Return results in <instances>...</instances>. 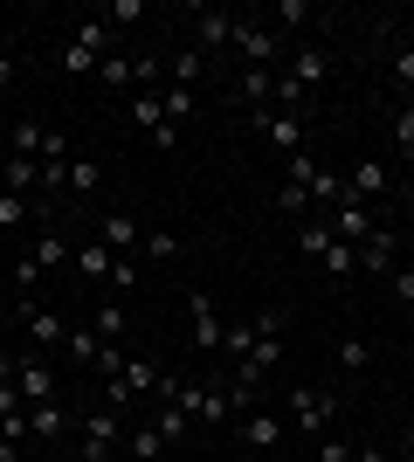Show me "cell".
Instances as JSON below:
<instances>
[{"label": "cell", "instance_id": "obj_1", "mask_svg": "<svg viewBox=\"0 0 414 462\" xmlns=\"http://www.w3.org/2000/svg\"><path fill=\"white\" fill-rule=\"evenodd\" d=\"M283 421L290 428H304V435H332V421H338V401L332 393H325V386H290V393H283Z\"/></svg>", "mask_w": 414, "mask_h": 462}, {"label": "cell", "instance_id": "obj_2", "mask_svg": "<svg viewBox=\"0 0 414 462\" xmlns=\"http://www.w3.org/2000/svg\"><path fill=\"white\" fill-rule=\"evenodd\" d=\"M179 407H187L200 428H228V421H242L235 393H228L221 380H207V386H179Z\"/></svg>", "mask_w": 414, "mask_h": 462}, {"label": "cell", "instance_id": "obj_3", "mask_svg": "<svg viewBox=\"0 0 414 462\" xmlns=\"http://www.w3.org/2000/svg\"><path fill=\"white\" fill-rule=\"evenodd\" d=\"M118 456H124V414L97 407V414L83 421V448H77V462H118Z\"/></svg>", "mask_w": 414, "mask_h": 462}, {"label": "cell", "instance_id": "obj_4", "mask_svg": "<svg viewBox=\"0 0 414 462\" xmlns=\"http://www.w3.org/2000/svg\"><path fill=\"white\" fill-rule=\"evenodd\" d=\"M228 49H242V69H276L283 62V35H276L270 21H235V42Z\"/></svg>", "mask_w": 414, "mask_h": 462}, {"label": "cell", "instance_id": "obj_5", "mask_svg": "<svg viewBox=\"0 0 414 462\" xmlns=\"http://www.w3.org/2000/svg\"><path fill=\"white\" fill-rule=\"evenodd\" d=\"M256 132H262V145H270L276 159L304 152V111H283V104H270V111H256Z\"/></svg>", "mask_w": 414, "mask_h": 462}, {"label": "cell", "instance_id": "obj_6", "mask_svg": "<svg viewBox=\"0 0 414 462\" xmlns=\"http://www.w3.org/2000/svg\"><path fill=\"white\" fill-rule=\"evenodd\" d=\"M69 255H77V242H62V235H41L35 249L14 263V283H21V290H35V276H41V270H56V263H69Z\"/></svg>", "mask_w": 414, "mask_h": 462}, {"label": "cell", "instance_id": "obj_7", "mask_svg": "<svg viewBox=\"0 0 414 462\" xmlns=\"http://www.w3.org/2000/svg\"><path fill=\"white\" fill-rule=\"evenodd\" d=\"M359 270L373 276V283H387V276L400 270V235L394 228H373L366 242H359Z\"/></svg>", "mask_w": 414, "mask_h": 462}, {"label": "cell", "instance_id": "obj_8", "mask_svg": "<svg viewBox=\"0 0 414 462\" xmlns=\"http://www.w3.org/2000/svg\"><path fill=\"white\" fill-rule=\"evenodd\" d=\"M21 325H28L35 352H62V338H69V325H62L49 304H35V297H21Z\"/></svg>", "mask_w": 414, "mask_h": 462}, {"label": "cell", "instance_id": "obj_9", "mask_svg": "<svg viewBox=\"0 0 414 462\" xmlns=\"http://www.w3.org/2000/svg\"><path fill=\"white\" fill-rule=\"evenodd\" d=\"M14 386H21V401H28V407L56 401V366H49L41 352H28V359H14Z\"/></svg>", "mask_w": 414, "mask_h": 462}, {"label": "cell", "instance_id": "obj_10", "mask_svg": "<svg viewBox=\"0 0 414 462\" xmlns=\"http://www.w3.org/2000/svg\"><path fill=\"white\" fill-rule=\"evenodd\" d=\"M345 187H353V200H366V208H373V200H387V193H394V166H387V159H359L353 173H345Z\"/></svg>", "mask_w": 414, "mask_h": 462}, {"label": "cell", "instance_id": "obj_11", "mask_svg": "<svg viewBox=\"0 0 414 462\" xmlns=\"http://www.w3.org/2000/svg\"><path fill=\"white\" fill-rule=\"evenodd\" d=\"M235 428H242V442H249V448H283V435H290V421H283L276 407H249Z\"/></svg>", "mask_w": 414, "mask_h": 462}, {"label": "cell", "instance_id": "obj_12", "mask_svg": "<svg viewBox=\"0 0 414 462\" xmlns=\"http://www.w3.org/2000/svg\"><path fill=\"white\" fill-rule=\"evenodd\" d=\"M228 42H235V14H228V7H200L194 14V49L215 56V49H228Z\"/></svg>", "mask_w": 414, "mask_h": 462}, {"label": "cell", "instance_id": "obj_13", "mask_svg": "<svg viewBox=\"0 0 414 462\" xmlns=\"http://www.w3.org/2000/svg\"><path fill=\"white\" fill-rule=\"evenodd\" d=\"M325 228H332L338 242H353V249H359V242L373 235V208H366V200H353V193H345V200H338V208H332V221H325Z\"/></svg>", "mask_w": 414, "mask_h": 462}, {"label": "cell", "instance_id": "obj_14", "mask_svg": "<svg viewBox=\"0 0 414 462\" xmlns=\"http://www.w3.org/2000/svg\"><path fill=\"white\" fill-rule=\"evenodd\" d=\"M97 242H104V249H111V255H124V249H138V242H145V228H138V214H104V228H97Z\"/></svg>", "mask_w": 414, "mask_h": 462}, {"label": "cell", "instance_id": "obj_15", "mask_svg": "<svg viewBox=\"0 0 414 462\" xmlns=\"http://www.w3.org/2000/svg\"><path fill=\"white\" fill-rule=\"evenodd\" d=\"M235 97L249 104V111H270V104H276V69H242V77H235Z\"/></svg>", "mask_w": 414, "mask_h": 462}, {"label": "cell", "instance_id": "obj_16", "mask_svg": "<svg viewBox=\"0 0 414 462\" xmlns=\"http://www.w3.org/2000/svg\"><path fill=\"white\" fill-rule=\"evenodd\" d=\"M69 263H77L90 283H111V270H118V255L104 249V242H77V255H69Z\"/></svg>", "mask_w": 414, "mask_h": 462}, {"label": "cell", "instance_id": "obj_17", "mask_svg": "<svg viewBox=\"0 0 414 462\" xmlns=\"http://www.w3.org/2000/svg\"><path fill=\"white\" fill-rule=\"evenodd\" d=\"M0 187H7V193L41 187V159H14V152H0Z\"/></svg>", "mask_w": 414, "mask_h": 462}, {"label": "cell", "instance_id": "obj_18", "mask_svg": "<svg viewBox=\"0 0 414 462\" xmlns=\"http://www.w3.org/2000/svg\"><path fill=\"white\" fill-rule=\"evenodd\" d=\"M97 83L104 90H138V56H118V49H111V56L97 62Z\"/></svg>", "mask_w": 414, "mask_h": 462}, {"label": "cell", "instance_id": "obj_19", "mask_svg": "<svg viewBox=\"0 0 414 462\" xmlns=\"http://www.w3.org/2000/svg\"><path fill=\"white\" fill-rule=\"evenodd\" d=\"M194 304V352H221V318H215V304L207 297H187Z\"/></svg>", "mask_w": 414, "mask_h": 462}, {"label": "cell", "instance_id": "obj_20", "mask_svg": "<svg viewBox=\"0 0 414 462\" xmlns=\"http://www.w3.org/2000/svg\"><path fill=\"white\" fill-rule=\"evenodd\" d=\"M200 77H207V56H200L194 42H187V49H179V56L166 62V83H179V90H194Z\"/></svg>", "mask_w": 414, "mask_h": 462}, {"label": "cell", "instance_id": "obj_21", "mask_svg": "<svg viewBox=\"0 0 414 462\" xmlns=\"http://www.w3.org/2000/svg\"><path fill=\"white\" fill-rule=\"evenodd\" d=\"M387 83L400 90V104H414V42H400L394 56H387Z\"/></svg>", "mask_w": 414, "mask_h": 462}, {"label": "cell", "instance_id": "obj_22", "mask_svg": "<svg viewBox=\"0 0 414 462\" xmlns=\"http://www.w3.org/2000/svg\"><path fill=\"white\" fill-rule=\"evenodd\" d=\"M317 270H325V276H359V249L332 235V242H325V255H317Z\"/></svg>", "mask_w": 414, "mask_h": 462}, {"label": "cell", "instance_id": "obj_23", "mask_svg": "<svg viewBox=\"0 0 414 462\" xmlns=\"http://www.w3.org/2000/svg\"><path fill=\"white\" fill-rule=\"evenodd\" d=\"M62 428H69V414H62L56 401H41V407H28V435H41V442H56Z\"/></svg>", "mask_w": 414, "mask_h": 462}, {"label": "cell", "instance_id": "obj_24", "mask_svg": "<svg viewBox=\"0 0 414 462\" xmlns=\"http://www.w3.org/2000/svg\"><path fill=\"white\" fill-rule=\"evenodd\" d=\"M69 42H77V49H90V56H111V21H97V14H90V21H77V35H69Z\"/></svg>", "mask_w": 414, "mask_h": 462}, {"label": "cell", "instance_id": "obj_25", "mask_svg": "<svg viewBox=\"0 0 414 462\" xmlns=\"http://www.w3.org/2000/svg\"><path fill=\"white\" fill-rule=\"evenodd\" d=\"M124 325H132L124 304H118V297H104V304H97V338H104V346H124Z\"/></svg>", "mask_w": 414, "mask_h": 462}, {"label": "cell", "instance_id": "obj_26", "mask_svg": "<svg viewBox=\"0 0 414 462\" xmlns=\"http://www.w3.org/2000/svg\"><path fill=\"white\" fill-rule=\"evenodd\" d=\"M41 138H49V125H7V152L14 159H41Z\"/></svg>", "mask_w": 414, "mask_h": 462}, {"label": "cell", "instance_id": "obj_27", "mask_svg": "<svg viewBox=\"0 0 414 462\" xmlns=\"http://www.w3.org/2000/svg\"><path fill=\"white\" fill-rule=\"evenodd\" d=\"M152 428H159V435H166V448H173V442H187V428H194V414H187V407H159V414H152Z\"/></svg>", "mask_w": 414, "mask_h": 462}, {"label": "cell", "instance_id": "obj_28", "mask_svg": "<svg viewBox=\"0 0 414 462\" xmlns=\"http://www.w3.org/2000/svg\"><path fill=\"white\" fill-rule=\"evenodd\" d=\"M345 193H353V187H345V173H332V166H317V180H311V200H317V208H338Z\"/></svg>", "mask_w": 414, "mask_h": 462}, {"label": "cell", "instance_id": "obj_29", "mask_svg": "<svg viewBox=\"0 0 414 462\" xmlns=\"http://www.w3.org/2000/svg\"><path fill=\"white\" fill-rule=\"evenodd\" d=\"M159 448H166V435H159L152 421H145V428H132V435H124V456H132V462H152Z\"/></svg>", "mask_w": 414, "mask_h": 462}, {"label": "cell", "instance_id": "obj_30", "mask_svg": "<svg viewBox=\"0 0 414 462\" xmlns=\"http://www.w3.org/2000/svg\"><path fill=\"white\" fill-rule=\"evenodd\" d=\"M159 373H166V366H152V359H124V386H132V401H138V393H159Z\"/></svg>", "mask_w": 414, "mask_h": 462}, {"label": "cell", "instance_id": "obj_31", "mask_svg": "<svg viewBox=\"0 0 414 462\" xmlns=\"http://www.w3.org/2000/svg\"><path fill=\"white\" fill-rule=\"evenodd\" d=\"M221 352H228V359H249V352H256V325H221Z\"/></svg>", "mask_w": 414, "mask_h": 462}, {"label": "cell", "instance_id": "obj_32", "mask_svg": "<svg viewBox=\"0 0 414 462\" xmlns=\"http://www.w3.org/2000/svg\"><path fill=\"white\" fill-rule=\"evenodd\" d=\"M332 359H338L345 373H366V359H373V352H366V338H353V331H345V338L332 346Z\"/></svg>", "mask_w": 414, "mask_h": 462}, {"label": "cell", "instance_id": "obj_33", "mask_svg": "<svg viewBox=\"0 0 414 462\" xmlns=\"http://www.w3.org/2000/svg\"><path fill=\"white\" fill-rule=\"evenodd\" d=\"M159 104H166V117H173V125H187V117H194V90H179V83H159Z\"/></svg>", "mask_w": 414, "mask_h": 462}, {"label": "cell", "instance_id": "obj_34", "mask_svg": "<svg viewBox=\"0 0 414 462\" xmlns=\"http://www.w3.org/2000/svg\"><path fill=\"white\" fill-rule=\"evenodd\" d=\"M270 21H276V35H283V28H304V21H311V0H276Z\"/></svg>", "mask_w": 414, "mask_h": 462}, {"label": "cell", "instance_id": "obj_35", "mask_svg": "<svg viewBox=\"0 0 414 462\" xmlns=\"http://www.w3.org/2000/svg\"><path fill=\"white\" fill-rule=\"evenodd\" d=\"M21 221H28V193H7V187H0V235H14Z\"/></svg>", "mask_w": 414, "mask_h": 462}, {"label": "cell", "instance_id": "obj_36", "mask_svg": "<svg viewBox=\"0 0 414 462\" xmlns=\"http://www.w3.org/2000/svg\"><path fill=\"white\" fill-rule=\"evenodd\" d=\"M394 152L414 166V104H400V111H394Z\"/></svg>", "mask_w": 414, "mask_h": 462}, {"label": "cell", "instance_id": "obj_37", "mask_svg": "<svg viewBox=\"0 0 414 462\" xmlns=\"http://www.w3.org/2000/svg\"><path fill=\"white\" fill-rule=\"evenodd\" d=\"M325 242H332V228H325V221L297 228V255H304V263H317V255H325Z\"/></svg>", "mask_w": 414, "mask_h": 462}, {"label": "cell", "instance_id": "obj_38", "mask_svg": "<svg viewBox=\"0 0 414 462\" xmlns=\"http://www.w3.org/2000/svg\"><path fill=\"white\" fill-rule=\"evenodd\" d=\"M97 21H111V28H132V21H145V0H111V7H97Z\"/></svg>", "mask_w": 414, "mask_h": 462}, {"label": "cell", "instance_id": "obj_39", "mask_svg": "<svg viewBox=\"0 0 414 462\" xmlns=\"http://www.w3.org/2000/svg\"><path fill=\"white\" fill-rule=\"evenodd\" d=\"M283 180L311 193V180H317V159H311V152H290V159H283Z\"/></svg>", "mask_w": 414, "mask_h": 462}, {"label": "cell", "instance_id": "obj_40", "mask_svg": "<svg viewBox=\"0 0 414 462\" xmlns=\"http://www.w3.org/2000/svg\"><path fill=\"white\" fill-rule=\"evenodd\" d=\"M62 77H97V56L77 49V42H62Z\"/></svg>", "mask_w": 414, "mask_h": 462}, {"label": "cell", "instance_id": "obj_41", "mask_svg": "<svg viewBox=\"0 0 414 462\" xmlns=\"http://www.w3.org/2000/svg\"><path fill=\"white\" fill-rule=\"evenodd\" d=\"M138 249L152 255V263H173V255H179V235H166V228H152V235H145V242H138Z\"/></svg>", "mask_w": 414, "mask_h": 462}, {"label": "cell", "instance_id": "obj_42", "mask_svg": "<svg viewBox=\"0 0 414 462\" xmlns=\"http://www.w3.org/2000/svg\"><path fill=\"white\" fill-rule=\"evenodd\" d=\"M97 331H69V338H62V352H69V359H83V366H90V359H97Z\"/></svg>", "mask_w": 414, "mask_h": 462}, {"label": "cell", "instance_id": "obj_43", "mask_svg": "<svg viewBox=\"0 0 414 462\" xmlns=\"http://www.w3.org/2000/svg\"><path fill=\"white\" fill-rule=\"evenodd\" d=\"M69 159H77V152H69ZM69 159H41V187H49V193L69 187Z\"/></svg>", "mask_w": 414, "mask_h": 462}, {"label": "cell", "instance_id": "obj_44", "mask_svg": "<svg viewBox=\"0 0 414 462\" xmlns=\"http://www.w3.org/2000/svg\"><path fill=\"white\" fill-rule=\"evenodd\" d=\"M317 462H353V442L345 435H317Z\"/></svg>", "mask_w": 414, "mask_h": 462}, {"label": "cell", "instance_id": "obj_45", "mask_svg": "<svg viewBox=\"0 0 414 462\" xmlns=\"http://www.w3.org/2000/svg\"><path fill=\"white\" fill-rule=\"evenodd\" d=\"M276 208H283V214H304V208H311V193H304V187H290V180H283V187H276Z\"/></svg>", "mask_w": 414, "mask_h": 462}, {"label": "cell", "instance_id": "obj_46", "mask_svg": "<svg viewBox=\"0 0 414 462\" xmlns=\"http://www.w3.org/2000/svg\"><path fill=\"white\" fill-rule=\"evenodd\" d=\"M90 366H97L104 380H118V373H124V352H118V346H97V359H90Z\"/></svg>", "mask_w": 414, "mask_h": 462}, {"label": "cell", "instance_id": "obj_47", "mask_svg": "<svg viewBox=\"0 0 414 462\" xmlns=\"http://www.w3.org/2000/svg\"><path fill=\"white\" fill-rule=\"evenodd\" d=\"M69 187H97V159H69Z\"/></svg>", "mask_w": 414, "mask_h": 462}, {"label": "cell", "instance_id": "obj_48", "mask_svg": "<svg viewBox=\"0 0 414 462\" xmlns=\"http://www.w3.org/2000/svg\"><path fill=\"white\" fill-rule=\"evenodd\" d=\"M138 270H132V255H118V270H111V290H132Z\"/></svg>", "mask_w": 414, "mask_h": 462}, {"label": "cell", "instance_id": "obj_49", "mask_svg": "<svg viewBox=\"0 0 414 462\" xmlns=\"http://www.w3.org/2000/svg\"><path fill=\"white\" fill-rule=\"evenodd\" d=\"M21 407H28V401H21V386L7 380V386H0V414H21Z\"/></svg>", "mask_w": 414, "mask_h": 462}, {"label": "cell", "instance_id": "obj_50", "mask_svg": "<svg viewBox=\"0 0 414 462\" xmlns=\"http://www.w3.org/2000/svg\"><path fill=\"white\" fill-rule=\"evenodd\" d=\"M387 290H394V297H414V270H394V276H387Z\"/></svg>", "mask_w": 414, "mask_h": 462}, {"label": "cell", "instance_id": "obj_51", "mask_svg": "<svg viewBox=\"0 0 414 462\" xmlns=\"http://www.w3.org/2000/svg\"><path fill=\"white\" fill-rule=\"evenodd\" d=\"M353 462H394V456H387V448H373V442H366V448H353Z\"/></svg>", "mask_w": 414, "mask_h": 462}, {"label": "cell", "instance_id": "obj_52", "mask_svg": "<svg viewBox=\"0 0 414 462\" xmlns=\"http://www.w3.org/2000/svg\"><path fill=\"white\" fill-rule=\"evenodd\" d=\"M7 380H14V359H7V352H0V386H7Z\"/></svg>", "mask_w": 414, "mask_h": 462}, {"label": "cell", "instance_id": "obj_53", "mask_svg": "<svg viewBox=\"0 0 414 462\" xmlns=\"http://www.w3.org/2000/svg\"><path fill=\"white\" fill-rule=\"evenodd\" d=\"M400 462H414V435H408V442H400Z\"/></svg>", "mask_w": 414, "mask_h": 462}, {"label": "cell", "instance_id": "obj_54", "mask_svg": "<svg viewBox=\"0 0 414 462\" xmlns=\"http://www.w3.org/2000/svg\"><path fill=\"white\" fill-rule=\"evenodd\" d=\"M7 125H14V117H7V111H0V138H7Z\"/></svg>", "mask_w": 414, "mask_h": 462}, {"label": "cell", "instance_id": "obj_55", "mask_svg": "<svg viewBox=\"0 0 414 462\" xmlns=\"http://www.w3.org/2000/svg\"><path fill=\"white\" fill-rule=\"evenodd\" d=\"M408 200H414V180H408Z\"/></svg>", "mask_w": 414, "mask_h": 462}, {"label": "cell", "instance_id": "obj_56", "mask_svg": "<svg viewBox=\"0 0 414 462\" xmlns=\"http://www.w3.org/2000/svg\"><path fill=\"white\" fill-rule=\"evenodd\" d=\"M0 62H7V49H0Z\"/></svg>", "mask_w": 414, "mask_h": 462}]
</instances>
